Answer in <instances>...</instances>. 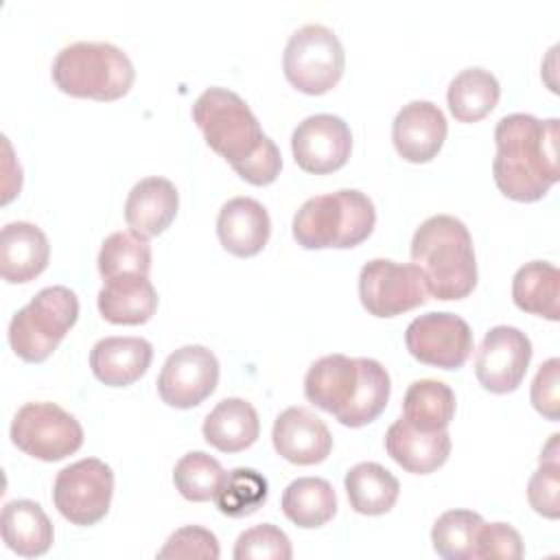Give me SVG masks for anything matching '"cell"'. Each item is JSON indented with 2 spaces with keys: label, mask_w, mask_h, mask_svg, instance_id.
Wrapping results in <instances>:
<instances>
[{
  "label": "cell",
  "mask_w": 560,
  "mask_h": 560,
  "mask_svg": "<svg viewBox=\"0 0 560 560\" xmlns=\"http://www.w3.org/2000/svg\"><path fill=\"white\" fill-rule=\"evenodd\" d=\"M492 177L514 201H538L558 182V118L508 114L494 127Z\"/></svg>",
  "instance_id": "obj_1"
},
{
  "label": "cell",
  "mask_w": 560,
  "mask_h": 560,
  "mask_svg": "<svg viewBox=\"0 0 560 560\" xmlns=\"http://www.w3.org/2000/svg\"><path fill=\"white\" fill-rule=\"evenodd\" d=\"M411 260L422 269L427 291L438 300H462L477 284L470 232L451 214H433L416 228Z\"/></svg>",
  "instance_id": "obj_2"
},
{
  "label": "cell",
  "mask_w": 560,
  "mask_h": 560,
  "mask_svg": "<svg viewBox=\"0 0 560 560\" xmlns=\"http://www.w3.org/2000/svg\"><path fill=\"white\" fill-rule=\"evenodd\" d=\"M376 223L372 199L357 188L306 199L293 217V238L304 249H348L363 243Z\"/></svg>",
  "instance_id": "obj_3"
},
{
  "label": "cell",
  "mask_w": 560,
  "mask_h": 560,
  "mask_svg": "<svg viewBox=\"0 0 560 560\" xmlns=\"http://www.w3.org/2000/svg\"><path fill=\"white\" fill-rule=\"evenodd\" d=\"M55 85L79 98L116 101L136 79L129 55L109 42H72L52 61Z\"/></svg>",
  "instance_id": "obj_4"
},
{
  "label": "cell",
  "mask_w": 560,
  "mask_h": 560,
  "mask_svg": "<svg viewBox=\"0 0 560 560\" xmlns=\"http://www.w3.org/2000/svg\"><path fill=\"white\" fill-rule=\"evenodd\" d=\"M192 120L201 129L208 147L241 171L271 140L262 133L249 105L228 88L203 90L192 105Z\"/></svg>",
  "instance_id": "obj_5"
},
{
  "label": "cell",
  "mask_w": 560,
  "mask_h": 560,
  "mask_svg": "<svg viewBox=\"0 0 560 560\" xmlns=\"http://www.w3.org/2000/svg\"><path fill=\"white\" fill-rule=\"evenodd\" d=\"M79 298L72 289L55 284L42 289L9 322L11 350L28 363L46 361L66 332L77 324Z\"/></svg>",
  "instance_id": "obj_6"
},
{
  "label": "cell",
  "mask_w": 560,
  "mask_h": 560,
  "mask_svg": "<svg viewBox=\"0 0 560 560\" xmlns=\"http://www.w3.org/2000/svg\"><path fill=\"white\" fill-rule=\"evenodd\" d=\"M346 66V52L332 28L324 24H304L287 39L282 68L287 81L304 94H324L332 90Z\"/></svg>",
  "instance_id": "obj_7"
},
{
  "label": "cell",
  "mask_w": 560,
  "mask_h": 560,
  "mask_svg": "<svg viewBox=\"0 0 560 560\" xmlns=\"http://www.w3.org/2000/svg\"><path fill=\"white\" fill-rule=\"evenodd\" d=\"M11 442L42 462H59L83 444L81 422L55 402H26L11 422Z\"/></svg>",
  "instance_id": "obj_8"
},
{
  "label": "cell",
  "mask_w": 560,
  "mask_h": 560,
  "mask_svg": "<svg viewBox=\"0 0 560 560\" xmlns=\"http://www.w3.org/2000/svg\"><path fill=\"white\" fill-rule=\"evenodd\" d=\"M114 472L98 457L79 459L57 472L52 501L59 514L72 525H96L109 512Z\"/></svg>",
  "instance_id": "obj_9"
},
{
  "label": "cell",
  "mask_w": 560,
  "mask_h": 560,
  "mask_svg": "<svg viewBox=\"0 0 560 560\" xmlns=\"http://www.w3.org/2000/svg\"><path fill=\"white\" fill-rule=\"evenodd\" d=\"M427 280L418 265L372 258L359 271V298L374 317H396L427 302Z\"/></svg>",
  "instance_id": "obj_10"
},
{
  "label": "cell",
  "mask_w": 560,
  "mask_h": 560,
  "mask_svg": "<svg viewBox=\"0 0 560 560\" xmlns=\"http://www.w3.org/2000/svg\"><path fill=\"white\" fill-rule=\"evenodd\" d=\"M405 346L424 365L457 370L472 352V330L455 313H424L407 326Z\"/></svg>",
  "instance_id": "obj_11"
},
{
  "label": "cell",
  "mask_w": 560,
  "mask_h": 560,
  "mask_svg": "<svg viewBox=\"0 0 560 560\" xmlns=\"http://www.w3.org/2000/svg\"><path fill=\"white\" fill-rule=\"evenodd\" d=\"M219 383V361L206 346L188 343L171 352L158 376L160 398L175 409L201 405Z\"/></svg>",
  "instance_id": "obj_12"
},
{
  "label": "cell",
  "mask_w": 560,
  "mask_h": 560,
  "mask_svg": "<svg viewBox=\"0 0 560 560\" xmlns=\"http://www.w3.org/2000/svg\"><path fill=\"white\" fill-rule=\"evenodd\" d=\"M529 361V337L514 326H494L486 332L477 350L475 374L483 389L492 394H510L523 383Z\"/></svg>",
  "instance_id": "obj_13"
},
{
  "label": "cell",
  "mask_w": 560,
  "mask_h": 560,
  "mask_svg": "<svg viewBox=\"0 0 560 560\" xmlns=\"http://www.w3.org/2000/svg\"><path fill=\"white\" fill-rule=\"evenodd\" d=\"M295 164L315 175L341 168L352 151V131L341 116L313 114L291 133Z\"/></svg>",
  "instance_id": "obj_14"
},
{
  "label": "cell",
  "mask_w": 560,
  "mask_h": 560,
  "mask_svg": "<svg viewBox=\"0 0 560 560\" xmlns=\"http://www.w3.org/2000/svg\"><path fill=\"white\" fill-rule=\"evenodd\" d=\"M448 133L444 112L431 101H411L402 105L392 122V140L398 155L422 164L433 160Z\"/></svg>",
  "instance_id": "obj_15"
},
{
  "label": "cell",
  "mask_w": 560,
  "mask_h": 560,
  "mask_svg": "<svg viewBox=\"0 0 560 560\" xmlns=\"http://www.w3.org/2000/svg\"><path fill=\"white\" fill-rule=\"evenodd\" d=\"M273 448L298 466L324 462L332 451V435L322 418L306 407H287L271 429Z\"/></svg>",
  "instance_id": "obj_16"
},
{
  "label": "cell",
  "mask_w": 560,
  "mask_h": 560,
  "mask_svg": "<svg viewBox=\"0 0 560 560\" xmlns=\"http://www.w3.org/2000/svg\"><path fill=\"white\" fill-rule=\"evenodd\" d=\"M271 219L265 206L252 197L228 199L217 217V236L221 245L238 256H256L269 241Z\"/></svg>",
  "instance_id": "obj_17"
},
{
  "label": "cell",
  "mask_w": 560,
  "mask_h": 560,
  "mask_svg": "<svg viewBox=\"0 0 560 560\" xmlns=\"http://www.w3.org/2000/svg\"><path fill=\"white\" fill-rule=\"evenodd\" d=\"M385 451L407 472L429 475L448 459L451 435L446 429L420 431L400 416L385 433Z\"/></svg>",
  "instance_id": "obj_18"
},
{
  "label": "cell",
  "mask_w": 560,
  "mask_h": 560,
  "mask_svg": "<svg viewBox=\"0 0 560 560\" xmlns=\"http://www.w3.org/2000/svg\"><path fill=\"white\" fill-rule=\"evenodd\" d=\"M50 258V245L42 228L28 221H11L0 232V273L11 284L37 278Z\"/></svg>",
  "instance_id": "obj_19"
},
{
  "label": "cell",
  "mask_w": 560,
  "mask_h": 560,
  "mask_svg": "<svg viewBox=\"0 0 560 560\" xmlns=\"http://www.w3.org/2000/svg\"><path fill=\"white\" fill-rule=\"evenodd\" d=\"M179 192L166 177H144L127 195L125 221L142 238L162 234L175 219Z\"/></svg>",
  "instance_id": "obj_20"
},
{
  "label": "cell",
  "mask_w": 560,
  "mask_h": 560,
  "mask_svg": "<svg viewBox=\"0 0 560 560\" xmlns=\"http://www.w3.org/2000/svg\"><path fill=\"white\" fill-rule=\"evenodd\" d=\"M359 387V361L346 354L317 359L304 376V396L335 418L352 402Z\"/></svg>",
  "instance_id": "obj_21"
},
{
  "label": "cell",
  "mask_w": 560,
  "mask_h": 560,
  "mask_svg": "<svg viewBox=\"0 0 560 560\" xmlns=\"http://www.w3.org/2000/svg\"><path fill=\"white\" fill-rule=\"evenodd\" d=\"M153 359V346L142 337H105L90 350L94 376L109 387L136 383Z\"/></svg>",
  "instance_id": "obj_22"
},
{
  "label": "cell",
  "mask_w": 560,
  "mask_h": 560,
  "mask_svg": "<svg viewBox=\"0 0 560 560\" xmlns=\"http://www.w3.org/2000/svg\"><path fill=\"white\" fill-rule=\"evenodd\" d=\"M96 304L107 322L138 326L153 317L158 308V293L149 276L125 273L103 280V289L96 295Z\"/></svg>",
  "instance_id": "obj_23"
},
{
  "label": "cell",
  "mask_w": 560,
  "mask_h": 560,
  "mask_svg": "<svg viewBox=\"0 0 560 560\" xmlns=\"http://www.w3.org/2000/svg\"><path fill=\"white\" fill-rule=\"evenodd\" d=\"M0 532L4 545L24 558L44 556L52 545V523L39 503L15 499L4 503L0 516Z\"/></svg>",
  "instance_id": "obj_24"
},
{
  "label": "cell",
  "mask_w": 560,
  "mask_h": 560,
  "mask_svg": "<svg viewBox=\"0 0 560 560\" xmlns=\"http://www.w3.org/2000/svg\"><path fill=\"white\" fill-rule=\"evenodd\" d=\"M203 438L210 446L223 453H238L249 448L260 433V420L252 402L243 398H223L203 418Z\"/></svg>",
  "instance_id": "obj_25"
},
{
  "label": "cell",
  "mask_w": 560,
  "mask_h": 560,
  "mask_svg": "<svg viewBox=\"0 0 560 560\" xmlns=\"http://www.w3.org/2000/svg\"><path fill=\"white\" fill-rule=\"evenodd\" d=\"M350 508L365 516L389 512L400 492L398 479L376 462H361L346 472L343 479Z\"/></svg>",
  "instance_id": "obj_26"
},
{
  "label": "cell",
  "mask_w": 560,
  "mask_h": 560,
  "mask_svg": "<svg viewBox=\"0 0 560 560\" xmlns=\"http://www.w3.org/2000/svg\"><path fill=\"white\" fill-rule=\"evenodd\" d=\"M558 267L547 260H532L516 269L512 278V300L525 313L558 322Z\"/></svg>",
  "instance_id": "obj_27"
},
{
  "label": "cell",
  "mask_w": 560,
  "mask_h": 560,
  "mask_svg": "<svg viewBox=\"0 0 560 560\" xmlns=\"http://www.w3.org/2000/svg\"><path fill=\"white\" fill-rule=\"evenodd\" d=\"M501 85L490 70L466 68L448 83L446 103L455 120L477 122L497 107Z\"/></svg>",
  "instance_id": "obj_28"
},
{
  "label": "cell",
  "mask_w": 560,
  "mask_h": 560,
  "mask_svg": "<svg viewBox=\"0 0 560 560\" xmlns=\"http://www.w3.org/2000/svg\"><path fill=\"white\" fill-rule=\"evenodd\" d=\"M284 516L304 529L326 525L337 512V494L322 477H298L282 492Z\"/></svg>",
  "instance_id": "obj_29"
},
{
  "label": "cell",
  "mask_w": 560,
  "mask_h": 560,
  "mask_svg": "<svg viewBox=\"0 0 560 560\" xmlns=\"http://www.w3.org/2000/svg\"><path fill=\"white\" fill-rule=\"evenodd\" d=\"M455 416V392L435 378L413 381L402 398V418L420 431H442Z\"/></svg>",
  "instance_id": "obj_30"
},
{
  "label": "cell",
  "mask_w": 560,
  "mask_h": 560,
  "mask_svg": "<svg viewBox=\"0 0 560 560\" xmlns=\"http://www.w3.org/2000/svg\"><path fill=\"white\" fill-rule=\"evenodd\" d=\"M359 387L352 402L337 416L343 427H365L376 420L387 407L392 383L387 370L368 357H359Z\"/></svg>",
  "instance_id": "obj_31"
},
{
  "label": "cell",
  "mask_w": 560,
  "mask_h": 560,
  "mask_svg": "<svg viewBox=\"0 0 560 560\" xmlns=\"http://www.w3.org/2000/svg\"><path fill=\"white\" fill-rule=\"evenodd\" d=\"M269 483L254 468H232L223 475L219 490L214 494V505L221 514L230 518H243L254 514L267 501Z\"/></svg>",
  "instance_id": "obj_32"
},
{
  "label": "cell",
  "mask_w": 560,
  "mask_h": 560,
  "mask_svg": "<svg viewBox=\"0 0 560 560\" xmlns=\"http://www.w3.org/2000/svg\"><path fill=\"white\" fill-rule=\"evenodd\" d=\"M96 265H98V273L103 276V280L125 276V273L149 276L151 245L147 238L138 236L131 230L114 232L103 241Z\"/></svg>",
  "instance_id": "obj_33"
},
{
  "label": "cell",
  "mask_w": 560,
  "mask_h": 560,
  "mask_svg": "<svg viewBox=\"0 0 560 560\" xmlns=\"http://www.w3.org/2000/svg\"><path fill=\"white\" fill-rule=\"evenodd\" d=\"M483 523L472 510H446L431 529V542L438 556L446 560H472L477 529Z\"/></svg>",
  "instance_id": "obj_34"
},
{
  "label": "cell",
  "mask_w": 560,
  "mask_h": 560,
  "mask_svg": "<svg viewBox=\"0 0 560 560\" xmlns=\"http://www.w3.org/2000/svg\"><path fill=\"white\" fill-rule=\"evenodd\" d=\"M223 475L219 459L203 451H190L175 464L173 483L184 499L201 503L214 499Z\"/></svg>",
  "instance_id": "obj_35"
},
{
  "label": "cell",
  "mask_w": 560,
  "mask_h": 560,
  "mask_svg": "<svg viewBox=\"0 0 560 560\" xmlns=\"http://www.w3.org/2000/svg\"><path fill=\"white\" fill-rule=\"evenodd\" d=\"M558 433L549 438V442L540 451V466L529 477L527 483V501L545 518L560 516V451H558Z\"/></svg>",
  "instance_id": "obj_36"
},
{
  "label": "cell",
  "mask_w": 560,
  "mask_h": 560,
  "mask_svg": "<svg viewBox=\"0 0 560 560\" xmlns=\"http://www.w3.org/2000/svg\"><path fill=\"white\" fill-rule=\"evenodd\" d=\"M232 556L236 560H289L293 551L289 536L280 527L260 523L236 538Z\"/></svg>",
  "instance_id": "obj_37"
},
{
  "label": "cell",
  "mask_w": 560,
  "mask_h": 560,
  "mask_svg": "<svg viewBox=\"0 0 560 560\" xmlns=\"http://www.w3.org/2000/svg\"><path fill=\"white\" fill-rule=\"evenodd\" d=\"M523 538L508 523H481L475 538L472 560H518L523 558Z\"/></svg>",
  "instance_id": "obj_38"
},
{
  "label": "cell",
  "mask_w": 560,
  "mask_h": 560,
  "mask_svg": "<svg viewBox=\"0 0 560 560\" xmlns=\"http://www.w3.org/2000/svg\"><path fill=\"white\" fill-rule=\"evenodd\" d=\"M221 556V547L217 536L199 525H186L175 529L164 547L158 551V558H203L217 560Z\"/></svg>",
  "instance_id": "obj_39"
},
{
  "label": "cell",
  "mask_w": 560,
  "mask_h": 560,
  "mask_svg": "<svg viewBox=\"0 0 560 560\" xmlns=\"http://www.w3.org/2000/svg\"><path fill=\"white\" fill-rule=\"evenodd\" d=\"M558 372H560V359L551 357L547 359L534 381H532V405L538 413H542L547 420H558L560 418V381H558Z\"/></svg>",
  "instance_id": "obj_40"
}]
</instances>
